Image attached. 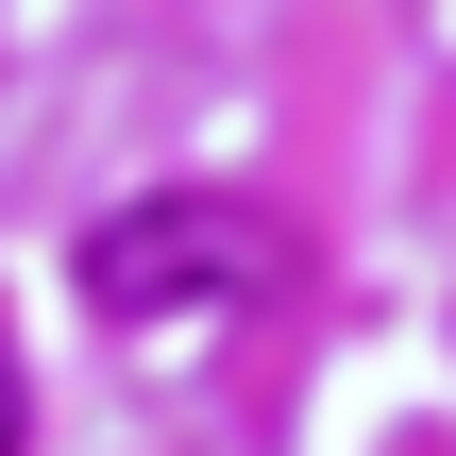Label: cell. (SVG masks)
Returning a JSON list of instances; mask_svg holds the SVG:
<instances>
[{
	"mask_svg": "<svg viewBox=\"0 0 456 456\" xmlns=\"http://www.w3.org/2000/svg\"><path fill=\"white\" fill-rule=\"evenodd\" d=\"M17 423H34V389H17V355H0V456H17Z\"/></svg>",
	"mask_w": 456,
	"mask_h": 456,
	"instance_id": "2",
	"label": "cell"
},
{
	"mask_svg": "<svg viewBox=\"0 0 456 456\" xmlns=\"http://www.w3.org/2000/svg\"><path fill=\"white\" fill-rule=\"evenodd\" d=\"M254 271H271V237H254V203H118L102 237H85V305L118 322V338H203V322H237L254 305Z\"/></svg>",
	"mask_w": 456,
	"mask_h": 456,
	"instance_id": "1",
	"label": "cell"
}]
</instances>
